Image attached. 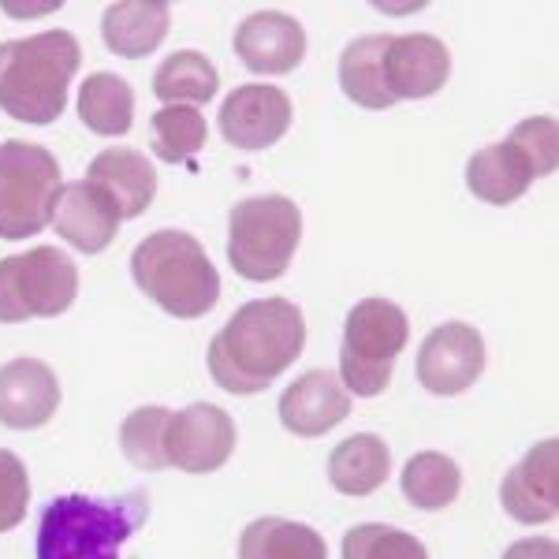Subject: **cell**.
Segmentation results:
<instances>
[{
  "instance_id": "1",
  "label": "cell",
  "mask_w": 559,
  "mask_h": 559,
  "mask_svg": "<svg viewBox=\"0 0 559 559\" xmlns=\"http://www.w3.org/2000/svg\"><path fill=\"white\" fill-rule=\"evenodd\" d=\"M306 347V318L292 299L242 302L210 340V377L231 395H258L280 381Z\"/></svg>"
},
{
  "instance_id": "2",
  "label": "cell",
  "mask_w": 559,
  "mask_h": 559,
  "mask_svg": "<svg viewBox=\"0 0 559 559\" xmlns=\"http://www.w3.org/2000/svg\"><path fill=\"white\" fill-rule=\"evenodd\" d=\"M83 68V49L71 31H41L0 41V112L20 123L49 128L68 108V86Z\"/></svg>"
},
{
  "instance_id": "3",
  "label": "cell",
  "mask_w": 559,
  "mask_h": 559,
  "mask_svg": "<svg viewBox=\"0 0 559 559\" xmlns=\"http://www.w3.org/2000/svg\"><path fill=\"white\" fill-rule=\"evenodd\" d=\"M150 519V496H57L38 519V559H120V545L131 540Z\"/></svg>"
},
{
  "instance_id": "4",
  "label": "cell",
  "mask_w": 559,
  "mask_h": 559,
  "mask_svg": "<svg viewBox=\"0 0 559 559\" xmlns=\"http://www.w3.org/2000/svg\"><path fill=\"white\" fill-rule=\"evenodd\" d=\"M131 276L176 321H198L221 302V273L191 231L160 228L146 236L131 254Z\"/></svg>"
},
{
  "instance_id": "5",
  "label": "cell",
  "mask_w": 559,
  "mask_h": 559,
  "mask_svg": "<svg viewBox=\"0 0 559 559\" xmlns=\"http://www.w3.org/2000/svg\"><path fill=\"white\" fill-rule=\"evenodd\" d=\"M302 239V213L292 198H242L228 213V261L250 284H269L292 269Z\"/></svg>"
},
{
  "instance_id": "6",
  "label": "cell",
  "mask_w": 559,
  "mask_h": 559,
  "mask_svg": "<svg viewBox=\"0 0 559 559\" xmlns=\"http://www.w3.org/2000/svg\"><path fill=\"white\" fill-rule=\"evenodd\" d=\"M411 340V321L403 306L388 299H362L347 310L344 347H340V384L347 395L373 400L392 384L400 350Z\"/></svg>"
},
{
  "instance_id": "7",
  "label": "cell",
  "mask_w": 559,
  "mask_h": 559,
  "mask_svg": "<svg viewBox=\"0 0 559 559\" xmlns=\"http://www.w3.org/2000/svg\"><path fill=\"white\" fill-rule=\"evenodd\" d=\"M64 191L60 160L38 142H0V239L20 242L45 231Z\"/></svg>"
},
{
  "instance_id": "8",
  "label": "cell",
  "mask_w": 559,
  "mask_h": 559,
  "mask_svg": "<svg viewBox=\"0 0 559 559\" xmlns=\"http://www.w3.org/2000/svg\"><path fill=\"white\" fill-rule=\"evenodd\" d=\"M79 295V269L60 247L0 258V324L60 318Z\"/></svg>"
},
{
  "instance_id": "9",
  "label": "cell",
  "mask_w": 559,
  "mask_h": 559,
  "mask_svg": "<svg viewBox=\"0 0 559 559\" xmlns=\"http://www.w3.org/2000/svg\"><path fill=\"white\" fill-rule=\"evenodd\" d=\"M485 373V340L474 324H437L418 347L414 377L432 395H463Z\"/></svg>"
},
{
  "instance_id": "10",
  "label": "cell",
  "mask_w": 559,
  "mask_h": 559,
  "mask_svg": "<svg viewBox=\"0 0 559 559\" xmlns=\"http://www.w3.org/2000/svg\"><path fill=\"white\" fill-rule=\"evenodd\" d=\"M236 452V421L216 403H191L168 418L165 459L183 474H213Z\"/></svg>"
},
{
  "instance_id": "11",
  "label": "cell",
  "mask_w": 559,
  "mask_h": 559,
  "mask_svg": "<svg viewBox=\"0 0 559 559\" xmlns=\"http://www.w3.org/2000/svg\"><path fill=\"white\" fill-rule=\"evenodd\" d=\"M216 128H221L224 142L236 150H269L292 128V97L280 86L247 83L224 97Z\"/></svg>"
},
{
  "instance_id": "12",
  "label": "cell",
  "mask_w": 559,
  "mask_h": 559,
  "mask_svg": "<svg viewBox=\"0 0 559 559\" xmlns=\"http://www.w3.org/2000/svg\"><path fill=\"white\" fill-rule=\"evenodd\" d=\"M381 71L392 102H421L444 90L452 75V52L437 34H392Z\"/></svg>"
},
{
  "instance_id": "13",
  "label": "cell",
  "mask_w": 559,
  "mask_h": 559,
  "mask_svg": "<svg viewBox=\"0 0 559 559\" xmlns=\"http://www.w3.org/2000/svg\"><path fill=\"white\" fill-rule=\"evenodd\" d=\"M500 503L522 526H540L559 515V440L548 437L519 459L500 481Z\"/></svg>"
},
{
  "instance_id": "14",
  "label": "cell",
  "mask_w": 559,
  "mask_h": 559,
  "mask_svg": "<svg viewBox=\"0 0 559 559\" xmlns=\"http://www.w3.org/2000/svg\"><path fill=\"white\" fill-rule=\"evenodd\" d=\"M60 411V381L41 358H12L0 366V426L41 429Z\"/></svg>"
},
{
  "instance_id": "15",
  "label": "cell",
  "mask_w": 559,
  "mask_h": 559,
  "mask_svg": "<svg viewBox=\"0 0 559 559\" xmlns=\"http://www.w3.org/2000/svg\"><path fill=\"white\" fill-rule=\"evenodd\" d=\"M280 421L287 432L302 440L324 437L329 429H336L340 421L350 414V395L340 384L336 373L329 369H306L299 381H292L280 395Z\"/></svg>"
},
{
  "instance_id": "16",
  "label": "cell",
  "mask_w": 559,
  "mask_h": 559,
  "mask_svg": "<svg viewBox=\"0 0 559 559\" xmlns=\"http://www.w3.org/2000/svg\"><path fill=\"white\" fill-rule=\"evenodd\" d=\"M236 57L254 75H287L306 57V31L284 12H254L236 31Z\"/></svg>"
},
{
  "instance_id": "17",
  "label": "cell",
  "mask_w": 559,
  "mask_h": 559,
  "mask_svg": "<svg viewBox=\"0 0 559 559\" xmlns=\"http://www.w3.org/2000/svg\"><path fill=\"white\" fill-rule=\"evenodd\" d=\"M52 228L79 254H102V250L112 247L116 231H120V213L90 179H75V183H64V191L57 198Z\"/></svg>"
},
{
  "instance_id": "18",
  "label": "cell",
  "mask_w": 559,
  "mask_h": 559,
  "mask_svg": "<svg viewBox=\"0 0 559 559\" xmlns=\"http://www.w3.org/2000/svg\"><path fill=\"white\" fill-rule=\"evenodd\" d=\"M86 179L116 205L120 221H134L150 210L153 194H157V173H153L150 157L131 146H108L90 160Z\"/></svg>"
},
{
  "instance_id": "19",
  "label": "cell",
  "mask_w": 559,
  "mask_h": 559,
  "mask_svg": "<svg viewBox=\"0 0 559 559\" xmlns=\"http://www.w3.org/2000/svg\"><path fill=\"white\" fill-rule=\"evenodd\" d=\"M534 179H537L534 165H530V157L511 139L492 142V146L477 150L474 157L466 160V191H471L477 202L511 205L530 191Z\"/></svg>"
},
{
  "instance_id": "20",
  "label": "cell",
  "mask_w": 559,
  "mask_h": 559,
  "mask_svg": "<svg viewBox=\"0 0 559 559\" xmlns=\"http://www.w3.org/2000/svg\"><path fill=\"white\" fill-rule=\"evenodd\" d=\"M168 23H173V8L160 4V0H120V4L105 8L102 38L108 52L139 60L150 57L168 38Z\"/></svg>"
},
{
  "instance_id": "21",
  "label": "cell",
  "mask_w": 559,
  "mask_h": 559,
  "mask_svg": "<svg viewBox=\"0 0 559 559\" xmlns=\"http://www.w3.org/2000/svg\"><path fill=\"white\" fill-rule=\"evenodd\" d=\"M392 474V452L377 432H355L329 455V485L340 496H373Z\"/></svg>"
},
{
  "instance_id": "22",
  "label": "cell",
  "mask_w": 559,
  "mask_h": 559,
  "mask_svg": "<svg viewBox=\"0 0 559 559\" xmlns=\"http://www.w3.org/2000/svg\"><path fill=\"white\" fill-rule=\"evenodd\" d=\"M239 559H329V545L306 522L261 515L239 534Z\"/></svg>"
},
{
  "instance_id": "23",
  "label": "cell",
  "mask_w": 559,
  "mask_h": 559,
  "mask_svg": "<svg viewBox=\"0 0 559 559\" xmlns=\"http://www.w3.org/2000/svg\"><path fill=\"white\" fill-rule=\"evenodd\" d=\"M392 41V34H362V38L347 41V49L340 52V90L347 94V102L369 112H384L392 108V94L384 90V49Z\"/></svg>"
},
{
  "instance_id": "24",
  "label": "cell",
  "mask_w": 559,
  "mask_h": 559,
  "mask_svg": "<svg viewBox=\"0 0 559 559\" xmlns=\"http://www.w3.org/2000/svg\"><path fill=\"white\" fill-rule=\"evenodd\" d=\"M79 120L102 139H120L134 123V90L112 71H94L79 86Z\"/></svg>"
},
{
  "instance_id": "25",
  "label": "cell",
  "mask_w": 559,
  "mask_h": 559,
  "mask_svg": "<svg viewBox=\"0 0 559 559\" xmlns=\"http://www.w3.org/2000/svg\"><path fill=\"white\" fill-rule=\"evenodd\" d=\"M400 485L411 508L444 511V508H452L459 500V492H463V471H459L455 459H448L444 452H418L403 466Z\"/></svg>"
},
{
  "instance_id": "26",
  "label": "cell",
  "mask_w": 559,
  "mask_h": 559,
  "mask_svg": "<svg viewBox=\"0 0 559 559\" xmlns=\"http://www.w3.org/2000/svg\"><path fill=\"white\" fill-rule=\"evenodd\" d=\"M216 86H221L216 68L198 49L173 52L165 64L153 71V97L165 105H205L213 102Z\"/></svg>"
},
{
  "instance_id": "27",
  "label": "cell",
  "mask_w": 559,
  "mask_h": 559,
  "mask_svg": "<svg viewBox=\"0 0 559 559\" xmlns=\"http://www.w3.org/2000/svg\"><path fill=\"white\" fill-rule=\"evenodd\" d=\"M150 134H153L150 146L165 165H191L194 168V153L205 146L210 123H205V116L191 105H165L160 112H153Z\"/></svg>"
},
{
  "instance_id": "28",
  "label": "cell",
  "mask_w": 559,
  "mask_h": 559,
  "mask_svg": "<svg viewBox=\"0 0 559 559\" xmlns=\"http://www.w3.org/2000/svg\"><path fill=\"white\" fill-rule=\"evenodd\" d=\"M173 411L168 407H139L120 426V452L134 471H168L165 459V429Z\"/></svg>"
},
{
  "instance_id": "29",
  "label": "cell",
  "mask_w": 559,
  "mask_h": 559,
  "mask_svg": "<svg viewBox=\"0 0 559 559\" xmlns=\"http://www.w3.org/2000/svg\"><path fill=\"white\" fill-rule=\"evenodd\" d=\"M344 559H429V548L400 526L362 522L344 534Z\"/></svg>"
},
{
  "instance_id": "30",
  "label": "cell",
  "mask_w": 559,
  "mask_h": 559,
  "mask_svg": "<svg viewBox=\"0 0 559 559\" xmlns=\"http://www.w3.org/2000/svg\"><path fill=\"white\" fill-rule=\"evenodd\" d=\"M31 511V474L23 459L0 448V534L15 530Z\"/></svg>"
},
{
  "instance_id": "31",
  "label": "cell",
  "mask_w": 559,
  "mask_h": 559,
  "mask_svg": "<svg viewBox=\"0 0 559 559\" xmlns=\"http://www.w3.org/2000/svg\"><path fill=\"white\" fill-rule=\"evenodd\" d=\"M508 139L515 142V146L530 157V165H534L537 179L556 173V160H559V128H556L552 116H530V120H522L519 128L508 134Z\"/></svg>"
},
{
  "instance_id": "32",
  "label": "cell",
  "mask_w": 559,
  "mask_h": 559,
  "mask_svg": "<svg viewBox=\"0 0 559 559\" xmlns=\"http://www.w3.org/2000/svg\"><path fill=\"white\" fill-rule=\"evenodd\" d=\"M500 559H559L556 537H522L515 545H508V552Z\"/></svg>"
}]
</instances>
